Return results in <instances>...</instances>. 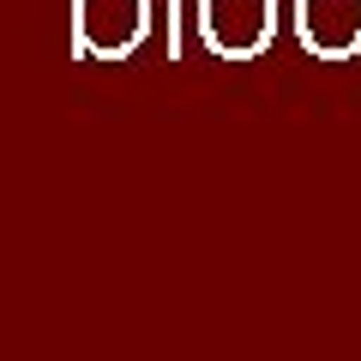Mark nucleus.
Segmentation results:
<instances>
[{"instance_id": "nucleus-1", "label": "nucleus", "mask_w": 361, "mask_h": 361, "mask_svg": "<svg viewBox=\"0 0 361 361\" xmlns=\"http://www.w3.org/2000/svg\"><path fill=\"white\" fill-rule=\"evenodd\" d=\"M277 30V0H199V37L223 61L259 54Z\"/></svg>"}, {"instance_id": "nucleus-2", "label": "nucleus", "mask_w": 361, "mask_h": 361, "mask_svg": "<svg viewBox=\"0 0 361 361\" xmlns=\"http://www.w3.org/2000/svg\"><path fill=\"white\" fill-rule=\"evenodd\" d=\"M295 30L319 61L361 54V0H295Z\"/></svg>"}]
</instances>
